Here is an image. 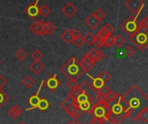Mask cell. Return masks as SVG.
Listing matches in <instances>:
<instances>
[{"label":"cell","instance_id":"54","mask_svg":"<svg viewBox=\"0 0 148 124\" xmlns=\"http://www.w3.org/2000/svg\"><path fill=\"white\" fill-rule=\"evenodd\" d=\"M1 63H2V62H1V60H0V65H1Z\"/></svg>","mask_w":148,"mask_h":124},{"label":"cell","instance_id":"43","mask_svg":"<svg viewBox=\"0 0 148 124\" xmlns=\"http://www.w3.org/2000/svg\"><path fill=\"white\" fill-rule=\"evenodd\" d=\"M96 53H97V49L96 48H92L90 51H88L87 54H86V55L89 58V59H91L92 60H94V61H95V56H96Z\"/></svg>","mask_w":148,"mask_h":124},{"label":"cell","instance_id":"36","mask_svg":"<svg viewBox=\"0 0 148 124\" xmlns=\"http://www.w3.org/2000/svg\"><path fill=\"white\" fill-rule=\"evenodd\" d=\"M30 56L34 60V61H40V60L43 57V54L40 52L38 49H36L31 53Z\"/></svg>","mask_w":148,"mask_h":124},{"label":"cell","instance_id":"39","mask_svg":"<svg viewBox=\"0 0 148 124\" xmlns=\"http://www.w3.org/2000/svg\"><path fill=\"white\" fill-rule=\"evenodd\" d=\"M104 39H102V38H101V37H99V36H96L95 35V47L97 48V50H100L103 46H104Z\"/></svg>","mask_w":148,"mask_h":124},{"label":"cell","instance_id":"32","mask_svg":"<svg viewBox=\"0 0 148 124\" xmlns=\"http://www.w3.org/2000/svg\"><path fill=\"white\" fill-rule=\"evenodd\" d=\"M120 96V94L119 93H117V92H114L113 91H109V92H108V94L107 95V97L105 98V99H106V101L108 102V103H112L113 101H114L118 97Z\"/></svg>","mask_w":148,"mask_h":124},{"label":"cell","instance_id":"33","mask_svg":"<svg viewBox=\"0 0 148 124\" xmlns=\"http://www.w3.org/2000/svg\"><path fill=\"white\" fill-rule=\"evenodd\" d=\"M10 99V97L3 91L0 90V108H2Z\"/></svg>","mask_w":148,"mask_h":124},{"label":"cell","instance_id":"48","mask_svg":"<svg viewBox=\"0 0 148 124\" xmlns=\"http://www.w3.org/2000/svg\"><path fill=\"white\" fill-rule=\"evenodd\" d=\"M73 43L75 47H79L81 46H82V44L84 43V41H83V38L82 37H79V38H76V39H74L73 40Z\"/></svg>","mask_w":148,"mask_h":124},{"label":"cell","instance_id":"11","mask_svg":"<svg viewBox=\"0 0 148 124\" xmlns=\"http://www.w3.org/2000/svg\"><path fill=\"white\" fill-rule=\"evenodd\" d=\"M61 11L69 18H71L72 16H74L76 12H77V8L71 3V2H68L62 9Z\"/></svg>","mask_w":148,"mask_h":124},{"label":"cell","instance_id":"42","mask_svg":"<svg viewBox=\"0 0 148 124\" xmlns=\"http://www.w3.org/2000/svg\"><path fill=\"white\" fill-rule=\"evenodd\" d=\"M67 85H68V87L70 90H74V89H76L77 87H79V85H78L77 81L76 80H73V79H69L67 82Z\"/></svg>","mask_w":148,"mask_h":124},{"label":"cell","instance_id":"1","mask_svg":"<svg viewBox=\"0 0 148 124\" xmlns=\"http://www.w3.org/2000/svg\"><path fill=\"white\" fill-rule=\"evenodd\" d=\"M123 97L129 105V110L127 112L128 117L134 122H136L139 120L140 112L148 108V97L136 85H134Z\"/></svg>","mask_w":148,"mask_h":124},{"label":"cell","instance_id":"26","mask_svg":"<svg viewBox=\"0 0 148 124\" xmlns=\"http://www.w3.org/2000/svg\"><path fill=\"white\" fill-rule=\"evenodd\" d=\"M77 105V104H76ZM94 105V103L91 102V101H88V102H85V103H82L81 104H78L77 106L83 111V112H89L92 109Z\"/></svg>","mask_w":148,"mask_h":124},{"label":"cell","instance_id":"6","mask_svg":"<svg viewBox=\"0 0 148 124\" xmlns=\"http://www.w3.org/2000/svg\"><path fill=\"white\" fill-rule=\"evenodd\" d=\"M145 3L142 0H127L125 2V6L129 9L135 16H138L141 9L144 8Z\"/></svg>","mask_w":148,"mask_h":124},{"label":"cell","instance_id":"17","mask_svg":"<svg viewBox=\"0 0 148 124\" xmlns=\"http://www.w3.org/2000/svg\"><path fill=\"white\" fill-rule=\"evenodd\" d=\"M91 79H92V85H91V86L93 87V89L94 90H95L96 91H98L99 92V91L106 85L99 77H96V78H93L92 76H90L89 74H87Z\"/></svg>","mask_w":148,"mask_h":124},{"label":"cell","instance_id":"22","mask_svg":"<svg viewBox=\"0 0 148 124\" xmlns=\"http://www.w3.org/2000/svg\"><path fill=\"white\" fill-rule=\"evenodd\" d=\"M61 39L67 44H70L73 42V36L71 34V30L70 29H66L62 35H61Z\"/></svg>","mask_w":148,"mask_h":124},{"label":"cell","instance_id":"51","mask_svg":"<svg viewBox=\"0 0 148 124\" xmlns=\"http://www.w3.org/2000/svg\"><path fill=\"white\" fill-rule=\"evenodd\" d=\"M71 34H72L73 39H76V38L82 37L81 32H80L79 30H77V29H72V30H71Z\"/></svg>","mask_w":148,"mask_h":124},{"label":"cell","instance_id":"30","mask_svg":"<svg viewBox=\"0 0 148 124\" xmlns=\"http://www.w3.org/2000/svg\"><path fill=\"white\" fill-rule=\"evenodd\" d=\"M27 55H28V54L26 53V51H25L23 48H19V49L15 53L16 58L18 60H20V61L24 60V59L27 57Z\"/></svg>","mask_w":148,"mask_h":124},{"label":"cell","instance_id":"35","mask_svg":"<svg viewBox=\"0 0 148 124\" xmlns=\"http://www.w3.org/2000/svg\"><path fill=\"white\" fill-rule=\"evenodd\" d=\"M83 92V91L80 88V87H77L76 89H74V90H71L69 93V97H71L74 100H75L77 98V97L82 94Z\"/></svg>","mask_w":148,"mask_h":124},{"label":"cell","instance_id":"23","mask_svg":"<svg viewBox=\"0 0 148 124\" xmlns=\"http://www.w3.org/2000/svg\"><path fill=\"white\" fill-rule=\"evenodd\" d=\"M51 13V9L47 4H42L39 6V15L42 16V17L45 18Z\"/></svg>","mask_w":148,"mask_h":124},{"label":"cell","instance_id":"49","mask_svg":"<svg viewBox=\"0 0 148 124\" xmlns=\"http://www.w3.org/2000/svg\"><path fill=\"white\" fill-rule=\"evenodd\" d=\"M106 118H100V117H94L91 124H104L106 122Z\"/></svg>","mask_w":148,"mask_h":124},{"label":"cell","instance_id":"15","mask_svg":"<svg viewBox=\"0 0 148 124\" xmlns=\"http://www.w3.org/2000/svg\"><path fill=\"white\" fill-rule=\"evenodd\" d=\"M94 119L93 115H91L89 112H83L75 121L78 124H91Z\"/></svg>","mask_w":148,"mask_h":124},{"label":"cell","instance_id":"5","mask_svg":"<svg viewBox=\"0 0 148 124\" xmlns=\"http://www.w3.org/2000/svg\"><path fill=\"white\" fill-rule=\"evenodd\" d=\"M137 17L138 16H130L121 24V29H123L129 35L140 31L139 22L137 21Z\"/></svg>","mask_w":148,"mask_h":124},{"label":"cell","instance_id":"2","mask_svg":"<svg viewBox=\"0 0 148 124\" xmlns=\"http://www.w3.org/2000/svg\"><path fill=\"white\" fill-rule=\"evenodd\" d=\"M60 70L67 78L73 80H76L85 73L81 61H79L75 57H71Z\"/></svg>","mask_w":148,"mask_h":124},{"label":"cell","instance_id":"47","mask_svg":"<svg viewBox=\"0 0 148 124\" xmlns=\"http://www.w3.org/2000/svg\"><path fill=\"white\" fill-rule=\"evenodd\" d=\"M95 35H96V36H99V37H101V38H102V39H104V40H105V39L109 35H108V33H107V32L105 31V29L102 28L101 30H99V31H98V33H97Z\"/></svg>","mask_w":148,"mask_h":124},{"label":"cell","instance_id":"45","mask_svg":"<svg viewBox=\"0 0 148 124\" xmlns=\"http://www.w3.org/2000/svg\"><path fill=\"white\" fill-rule=\"evenodd\" d=\"M109 91H110V89H109V87H108L106 85L99 91V93L101 94V95H102L104 98H106L107 97V95L108 94V92H109Z\"/></svg>","mask_w":148,"mask_h":124},{"label":"cell","instance_id":"18","mask_svg":"<svg viewBox=\"0 0 148 124\" xmlns=\"http://www.w3.org/2000/svg\"><path fill=\"white\" fill-rule=\"evenodd\" d=\"M56 30V26L50 21L44 22V33L45 35H51Z\"/></svg>","mask_w":148,"mask_h":124},{"label":"cell","instance_id":"16","mask_svg":"<svg viewBox=\"0 0 148 124\" xmlns=\"http://www.w3.org/2000/svg\"><path fill=\"white\" fill-rule=\"evenodd\" d=\"M29 70H30L33 73L38 75L39 73H41L44 70L45 66H44V65H43L41 61H34V62H32V63L29 65Z\"/></svg>","mask_w":148,"mask_h":124},{"label":"cell","instance_id":"37","mask_svg":"<svg viewBox=\"0 0 148 124\" xmlns=\"http://www.w3.org/2000/svg\"><path fill=\"white\" fill-rule=\"evenodd\" d=\"M104 46L107 47H113L114 43V35L112 34V35H109L105 40H104Z\"/></svg>","mask_w":148,"mask_h":124},{"label":"cell","instance_id":"38","mask_svg":"<svg viewBox=\"0 0 148 124\" xmlns=\"http://www.w3.org/2000/svg\"><path fill=\"white\" fill-rule=\"evenodd\" d=\"M139 119L144 123H148V108L145 109L144 110H142L140 112V114L139 115Z\"/></svg>","mask_w":148,"mask_h":124},{"label":"cell","instance_id":"31","mask_svg":"<svg viewBox=\"0 0 148 124\" xmlns=\"http://www.w3.org/2000/svg\"><path fill=\"white\" fill-rule=\"evenodd\" d=\"M125 43H126V40L121 35H117L114 37V45H115L117 47H121Z\"/></svg>","mask_w":148,"mask_h":124},{"label":"cell","instance_id":"3","mask_svg":"<svg viewBox=\"0 0 148 124\" xmlns=\"http://www.w3.org/2000/svg\"><path fill=\"white\" fill-rule=\"evenodd\" d=\"M129 41L140 51H145L148 47V33L140 30L139 32L129 35Z\"/></svg>","mask_w":148,"mask_h":124},{"label":"cell","instance_id":"53","mask_svg":"<svg viewBox=\"0 0 148 124\" xmlns=\"http://www.w3.org/2000/svg\"><path fill=\"white\" fill-rule=\"evenodd\" d=\"M18 124H27V123H26L25 122H23V121H22V122H20Z\"/></svg>","mask_w":148,"mask_h":124},{"label":"cell","instance_id":"34","mask_svg":"<svg viewBox=\"0 0 148 124\" xmlns=\"http://www.w3.org/2000/svg\"><path fill=\"white\" fill-rule=\"evenodd\" d=\"M98 77L106 84V83H108V82L111 79V77H112V76H111V74L108 73L106 70H103V71L100 73V75H99Z\"/></svg>","mask_w":148,"mask_h":124},{"label":"cell","instance_id":"44","mask_svg":"<svg viewBox=\"0 0 148 124\" xmlns=\"http://www.w3.org/2000/svg\"><path fill=\"white\" fill-rule=\"evenodd\" d=\"M105 56L106 55H105V54L103 52H101V50H97L96 56H95V62H100V61L103 60Z\"/></svg>","mask_w":148,"mask_h":124},{"label":"cell","instance_id":"14","mask_svg":"<svg viewBox=\"0 0 148 124\" xmlns=\"http://www.w3.org/2000/svg\"><path fill=\"white\" fill-rule=\"evenodd\" d=\"M79 87H80L84 92H86L89 97H91L93 99H94V98H95V97L97 96V94L99 93L98 91H96L95 90H94L93 87H92L88 82H86V81H84V82H82L81 85H79Z\"/></svg>","mask_w":148,"mask_h":124},{"label":"cell","instance_id":"25","mask_svg":"<svg viewBox=\"0 0 148 124\" xmlns=\"http://www.w3.org/2000/svg\"><path fill=\"white\" fill-rule=\"evenodd\" d=\"M84 43H86L88 46H91L95 43V35H94L92 33H87L84 35V36L82 37Z\"/></svg>","mask_w":148,"mask_h":124},{"label":"cell","instance_id":"41","mask_svg":"<svg viewBox=\"0 0 148 124\" xmlns=\"http://www.w3.org/2000/svg\"><path fill=\"white\" fill-rule=\"evenodd\" d=\"M134 52H135V49L132 46H130V45H127L125 47V54H126V56L127 58H131L134 55Z\"/></svg>","mask_w":148,"mask_h":124},{"label":"cell","instance_id":"28","mask_svg":"<svg viewBox=\"0 0 148 124\" xmlns=\"http://www.w3.org/2000/svg\"><path fill=\"white\" fill-rule=\"evenodd\" d=\"M22 84L24 87H26L27 89H29L35 84V80L30 76H26L23 79Z\"/></svg>","mask_w":148,"mask_h":124},{"label":"cell","instance_id":"29","mask_svg":"<svg viewBox=\"0 0 148 124\" xmlns=\"http://www.w3.org/2000/svg\"><path fill=\"white\" fill-rule=\"evenodd\" d=\"M139 27L140 30L148 33V16H146L141 21L139 22Z\"/></svg>","mask_w":148,"mask_h":124},{"label":"cell","instance_id":"12","mask_svg":"<svg viewBox=\"0 0 148 124\" xmlns=\"http://www.w3.org/2000/svg\"><path fill=\"white\" fill-rule=\"evenodd\" d=\"M101 22L95 16V13L90 14L86 19H85V23L91 28V29H95L101 23Z\"/></svg>","mask_w":148,"mask_h":124},{"label":"cell","instance_id":"10","mask_svg":"<svg viewBox=\"0 0 148 124\" xmlns=\"http://www.w3.org/2000/svg\"><path fill=\"white\" fill-rule=\"evenodd\" d=\"M43 84H44V81H43V80H42V82H41V84H40V86H39V88H38V90H37L36 94L32 95V96L28 99V104H29L31 107H30V108L26 109V110H27V111L31 110H33V109H36V106L37 105V104L39 103V101H40V99H41V98L39 97V93H40V91H41L42 86V85H43Z\"/></svg>","mask_w":148,"mask_h":124},{"label":"cell","instance_id":"9","mask_svg":"<svg viewBox=\"0 0 148 124\" xmlns=\"http://www.w3.org/2000/svg\"><path fill=\"white\" fill-rule=\"evenodd\" d=\"M44 84L46 87L50 91H55L60 85H61V81L57 79L56 74H52L49 78L47 79L46 81H44Z\"/></svg>","mask_w":148,"mask_h":124},{"label":"cell","instance_id":"24","mask_svg":"<svg viewBox=\"0 0 148 124\" xmlns=\"http://www.w3.org/2000/svg\"><path fill=\"white\" fill-rule=\"evenodd\" d=\"M75 100L71 98V97H69L68 96V98H65L62 103H61V108L62 109V110H66L67 109H69L71 105H73V104H75Z\"/></svg>","mask_w":148,"mask_h":124},{"label":"cell","instance_id":"19","mask_svg":"<svg viewBox=\"0 0 148 124\" xmlns=\"http://www.w3.org/2000/svg\"><path fill=\"white\" fill-rule=\"evenodd\" d=\"M22 111H23L22 108H21L19 105L16 104V105H14V106L9 110L8 115H9L10 117H11L12 119H16V118L19 117V115L22 113Z\"/></svg>","mask_w":148,"mask_h":124},{"label":"cell","instance_id":"46","mask_svg":"<svg viewBox=\"0 0 148 124\" xmlns=\"http://www.w3.org/2000/svg\"><path fill=\"white\" fill-rule=\"evenodd\" d=\"M103 28H104V29H105V31L108 33V35H112V34H113V32H114V28L110 23L106 24V25L103 27Z\"/></svg>","mask_w":148,"mask_h":124},{"label":"cell","instance_id":"4","mask_svg":"<svg viewBox=\"0 0 148 124\" xmlns=\"http://www.w3.org/2000/svg\"><path fill=\"white\" fill-rule=\"evenodd\" d=\"M110 110V107L108 103L106 100L96 102L94 104L91 110L89 113L93 115L94 117H100V118H106V116Z\"/></svg>","mask_w":148,"mask_h":124},{"label":"cell","instance_id":"20","mask_svg":"<svg viewBox=\"0 0 148 124\" xmlns=\"http://www.w3.org/2000/svg\"><path fill=\"white\" fill-rule=\"evenodd\" d=\"M93 98H91V97H89L86 92H82V94H80L78 97H77V98L75 100V104H82V103H85V102H88V101H91V102H93Z\"/></svg>","mask_w":148,"mask_h":124},{"label":"cell","instance_id":"52","mask_svg":"<svg viewBox=\"0 0 148 124\" xmlns=\"http://www.w3.org/2000/svg\"><path fill=\"white\" fill-rule=\"evenodd\" d=\"M67 124H78L75 121H74V120H72V121H70V122H69Z\"/></svg>","mask_w":148,"mask_h":124},{"label":"cell","instance_id":"21","mask_svg":"<svg viewBox=\"0 0 148 124\" xmlns=\"http://www.w3.org/2000/svg\"><path fill=\"white\" fill-rule=\"evenodd\" d=\"M49 106H50L49 102L46 98H42L40 99L39 103H38L37 105L36 106V109L37 108V109H39L42 112H44V111H46V110L49 109Z\"/></svg>","mask_w":148,"mask_h":124},{"label":"cell","instance_id":"50","mask_svg":"<svg viewBox=\"0 0 148 124\" xmlns=\"http://www.w3.org/2000/svg\"><path fill=\"white\" fill-rule=\"evenodd\" d=\"M8 83V80L2 75L0 74V90H2Z\"/></svg>","mask_w":148,"mask_h":124},{"label":"cell","instance_id":"27","mask_svg":"<svg viewBox=\"0 0 148 124\" xmlns=\"http://www.w3.org/2000/svg\"><path fill=\"white\" fill-rule=\"evenodd\" d=\"M118 101H119V104H120V105L121 106V108H122V110H123V112L127 114V112H128V110H129V105H128L127 102L126 101V99L124 98V97L121 96V95H120Z\"/></svg>","mask_w":148,"mask_h":124},{"label":"cell","instance_id":"8","mask_svg":"<svg viewBox=\"0 0 148 124\" xmlns=\"http://www.w3.org/2000/svg\"><path fill=\"white\" fill-rule=\"evenodd\" d=\"M29 29L33 34H35L37 36L45 35V33H44V21H42V20L35 21L29 26Z\"/></svg>","mask_w":148,"mask_h":124},{"label":"cell","instance_id":"40","mask_svg":"<svg viewBox=\"0 0 148 124\" xmlns=\"http://www.w3.org/2000/svg\"><path fill=\"white\" fill-rule=\"evenodd\" d=\"M95 16H96L101 22L106 17V12H105L102 9H101V8H99V9L95 12Z\"/></svg>","mask_w":148,"mask_h":124},{"label":"cell","instance_id":"7","mask_svg":"<svg viewBox=\"0 0 148 124\" xmlns=\"http://www.w3.org/2000/svg\"><path fill=\"white\" fill-rule=\"evenodd\" d=\"M38 3L39 1L36 0L35 2L30 3L25 9H24V12L27 16H29L32 20H35L37 18V16H39V6H38Z\"/></svg>","mask_w":148,"mask_h":124},{"label":"cell","instance_id":"13","mask_svg":"<svg viewBox=\"0 0 148 124\" xmlns=\"http://www.w3.org/2000/svg\"><path fill=\"white\" fill-rule=\"evenodd\" d=\"M81 64H82L83 69L85 70V72L88 73V72L91 71V70L95 66L96 62L94 61V60H92L91 59H89V58L85 54V55L82 57V59Z\"/></svg>","mask_w":148,"mask_h":124}]
</instances>
